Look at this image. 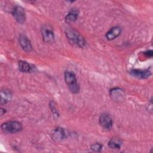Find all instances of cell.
<instances>
[{
	"label": "cell",
	"instance_id": "18",
	"mask_svg": "<svg viewBox=\"0 0 153 153\" xmlns=\"http://www.w3.org/2000/svg\"><path fill=\"white\" fill-rule=\"evenodd\" d=\"M144 54L146 57H152V50H147L144 52Z\"/></svg>",
	"mask_w": 153,
	"mask_h": 153
},
{
	"label": "cell",
	"instance_id": "15",
	"mask_svg": "<svg viewBox=\"0 0 153 153\" xmlns=\"http://www.w3.org/2000/svg\"><path fill=\"white\" fill-rule=\"evenodd\" d=\"M123 144V141L121 139L114 137L111 138L108 143V147L112 150H119L120 149Z\"/></svg>",
	"mask_w": 153,
	"mask_h": 153
},
{
	"label": "cell",
	"instance_id": "2",
	"mask_svg": "<svg viewBox=\"0 0 153 153\" xmlns=\"http://www.w3.org/2000/svg\"><path fill=\"white\" fill-rule=\"evenodd\" d=\"M64 78L69 90L72 93H78L79 91V85L78 84L75 74L69 71H66L64 73Z\"/></svg>",
	"mask_w": 153,
	"mask_h": 153
},
{
	"label": "cell",
	"instance_id": "8",
	"mask_svg": "<svg viewBox=\"0 0 153 153\" xmlns=\"http://www.w3.org/2000/svg\"><path fill=\"white\" fill-rule=\"evenodd\" d=\"M66 134L64 128L62 127H57L54 128L51 133V137L53 140L56 142H59L66 137Z\"/></svg>",
	"mask_w": 153,
	"mask_h": 153
},
{
	"label": "cell",
	"instance_id": "16",
	"mask_svg": "<svg viewBox=\"0 0 153 153\" xmlns=\"http://www.w3.org/2000/svg\"><path fill=\"white\" fill-rule=\"evenodd\" d=\"M91 150H92L93 152H100L102 151V145L99 143H94L92 144L90 146Z\"/></svg>",
	"mask_w": 153,
	"mask_h": 153
},
{
	"label": "cell",
	"instance_id": "13",
	"mask_svg": "<svg viewBox=\"0 0 153 153\" xmlns=\"http://www.w3.org/2000/svg\"><path fill=\"white\" fill-rule=\"evenodd\" d=\"M18 68L19 70L22 72L29 73L33 72V71H34L33 69L35 68L26 61L20 60L18 62Z\"/></svg>",
	"mask_w": 153,
	"mask_h": 153
},
{
	"label": "cell",
	"instance_id": "7",
	"mask_svg": "<svg viewBox=\"0 0 153 153\" xmlns=\"http://www.w3.org/2000/svg\"><path fill=\"white\" fill-rule=\"evenodd\" d=\"M109 96L115 102H121L124 100L126 94L123 89L115 87L109 90Z\"/></svg>",
	"mask_w": 153,
	"mask_h": 153
},
{
	"label": "cell",
	"instance_id": "14",
	"mask_svg": "<svg viewBox=\"0 0 153 153\" xmlns=\"http://www.w3.org/2000/svg\"><path fill=\"white\" fill-rule=\"evenodd\" d=\"M79 16V11L76 8H72L69 11L65 17V22L67 23H72L75 22Z\"/></svg>",
	"mask_w": 153,
	"mask_h": 153
},
{
	"label": "cell",
	"instance_id": "17",
	"mask_svg": "<svg viewBox=\"0 0 153 153\" xmlns=\"http://www.w3.org/2000/svg\"><path fill=\"white\" fill-rule=\"evenodd\" d=\"M49 106H50V108L51 109L53 114H54V116H56L57 117H59V112L56 107V105H55V103L53 101H51L49 103Z\"/></svg>",
	"mask_w": 153,
	"mask_h": 153
},
{
	"label": "cell",
	"instance_id": "12",
	"mask_svg": "<svg viewBox=\"0 0 153 153\" xmlns=\"http://www.w3.org/2000/svg\"><path fill=\"white\" fill-rule=\"evenodd\" d=\"M13 94L11 91L7 88H3L0 93V104L3 105L10 102L12 99Z\"/></svg>",
	"mask_w": 153,
	"mask_h": 153
},
{
	"label": "cell",
	"instance_id": "3",
	"mask_svg": "<svg viewBox=\"0 0 153 153\" xmlns=\"http://www.w3.org/2000/svg\"><path fill=\"white\" fill-rule=\"evenodd\" d=\"M1 128L4 133L13 134L20 131L23 128V126L19 121H9L2 124Z\"/></svg>",
	"mask_w": 153,
	"mask_h": 153
},
{
	"label": "cell",
	"instance_id": "1",
	"mask_svg": "<svg viewBox=\"0 0 153 153\" xmlns=\"http://www.w3.org/2000/svg\"><path fill=\"white\" fill-rule=\"evenodd\" d=\"M65 35L68 41L72 45L79 48H84L87 42L80 33L74 28H67L65 30Z\"/></svg>",
	"mask_w": 153,
	"mask_h": 153
},
{
	"label": "cell",
	"instance_id": "4",
	"mask_svg": "<svg viewBox=\"0 0 153 153\" xmlns=\"http://www.w3.org/2000/svg\"><path fill=\"white\" fill-rule=\"evenodd\" d=\"M43 41L46 43L51 44L54 42L55 36L53 27L49 25H44L41 29Z\"/></svg>",
	"mask_w": 153,
	"mask_h": 153
},
{
	"label": "cell",
	"instance_id": "10",
	"mask_svg": "<svg viewBox=\"0 0 153 153\" xmlns=\"http://www.w3.org/2000/svg\"><path fill=\"white\" fill-rule=\"evenodd\" d=\"M19 41L20 45L25 51L29 53L32 50V46L31 42L28 38L25 35L22 34L19 36Z\"/></svg>",
	"mask_w": 153,
	"mask_h": 153
},
{
	"label": "cell",
	"instance_id": "11",
	"mask_svg": "<svg viewBox=\"0 0 153 153\" xmlns=\"http://www.w3.org/2000/svg\"><path fill=\"white\" fill-rule=\"evenodd\" d=\"M121 28L118 26H114L111 27L106 33V38L109 41H112L115 38H117L118 36H119L121 33Z\"/></svg>",
	"mask_w": 153,
	"mask_h": 153
},
{
	"label": "cell",
	"instance_id": "5",
	"mask_svg": "<svg viewBox=\"0 0 153 153\" xmlns=\"http://www.w3.org/2000/svg\"><path fill=\"white\" fill-rule=\"evenodd\" d=\"M11 14L14 19L19 24L23 25L25 23L26 20V12L22 7L19 5L15 6L11 11Z\"/></svg>",
	"mask_w": 153,
	"mask_h": 153
},
{
	"label": "cell",
	"instance_id": "19",
	"mask_svg": "<svg viewBox=\"0 0 153 153\" xmlns=\"http://www.w3.org/2000/svg\"><path fill=\"white\" fill-rule=\"evenodd\" d=\"M6 112V109H4L2 108H1L0 109V113H1V115H3L5 114V113Z\"/></svg>",
	"mask_w": 153,
	"mask_h": 153
},
{
	"label": "cell",
	"instance_id": "9",
	"mask_svg": "<svg viewBox=\"0 0 153 153\" xmlns=\"http://www.w3.org/2000/svg\"><path fill=\"white\" fill-rule=\"evenodd\" d=\"M129 73L132 76L139 79H146L151 75V72L147 69H131Z\"/></svg>",
	"mask_w": 153,
	"mask_h": 153
},
{
	"label": "cell",
	"instance_id": "6",
	"mask_svg": "<svg viewBox=\"0 0 153 153\" xmlns=\"http://www.w3.org/2000/svg\"><path fill=\"white\" fill-rule=\"evenodd\" d=\"M99 124L106 131H109L112 129L113 126V121L111 115L107 113L102 114L99 117Z\"/></svg>",
	"mask_w": 153,
	"mask_h": 153
}]
</instances>
